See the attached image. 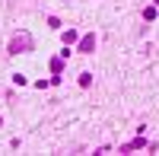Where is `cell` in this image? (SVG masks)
<instances>
[{
    "label": "cell",
    "mask_w": 159,
    "mask_h": 156,
    "mask_svg": "<svg viewBox=\"0 0 159 156\" xmlns=\"http://www.w3.org/2000/svg\"><path fill=\"white\" fill-rule=\"evenodd\" d=\"M92 45H96V38H92V35H86L83 42H80V51H86V54H92Z\"/></svg>",
    "instance_id": "cell-1"
},
{
    "label": "cell",
    "mask_w": 159,
    "mask_h": 156,
    "mask_svg": "<svg viewBox=\"0 0 159 156\" xmlns=\"http://www.w3.org/2000/svg\"><path fill=\"white\" fill-rule=\"evenodd\" d=\"M156 3H159V0H156Z\"/></svg>",
    "instance_id": "cell-2"
}]
</instances>
